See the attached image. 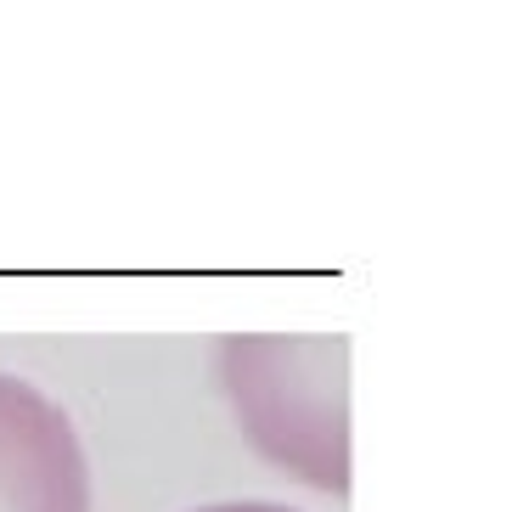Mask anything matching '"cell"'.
<instances>
[{
	"instance_id": "1",
	"label": "cell",
	"mask_w": 512,
	"mask_h": 512,
	"mask_svg": "<svg viewBox=\"0 0 512 512\" xmlns=\"http://www.w3.org/2000/svg\"><path fill=\"white\" fill-rule=\"evenodd\" d=\"M344 338H226L220 377L259 456L344 496Z\"/></svg>"
},
{
	"instance_id": "2",
	"label": "cell",
	"mask_w": 512,
	"mask_h": 512,
	"mask_svg": "<svg viewBox=\"0 0 512 512\" xmlns=\"http://www.w3.org/2000/svg\"><path fill=\"white\" fill-rule=\"evenodd\" d=\"M0 512H91V467L57 400L0 372Z\"/></svg>"
},
{
	"instance_id": "3",
	"label": "cell",
	"mask_w": 512,
	"mask_h": 512,
	"mask_svg": "<svg viewBox=\"0 0 512 512\" xmlns=\"http://www.w3.org/2000/svg\"><path fill=\"white\" fill-rule=\"evenodd\" d=\"M203 512H293V507H276V501H226V507H203Z\"/></svg>"
}]
</instances>
